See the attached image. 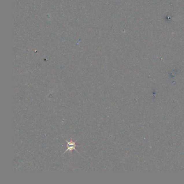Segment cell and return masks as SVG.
Listing matches in <instances>:
<instances>
[{"label": "cell", "mask_w": 184, "mask_h": 184, "mask_svg": "<svg viewBox=\"0 0 184 184\" xmlns=\"http://www.w3.org/2000/svg\"><path fill=\"white\" fill-rule=\"evenodd\" d=\"M66 143H67V149L66 150V151L64 152V154H65V153H66V152L69 151V152L73 151V150H75L76 151L78 152L79 154V153L77 151V150H76V142H77V140H76L75 142L74 141H68V140H66Z\"/></svg>", "instance_id": "cell-1"}]
</instances>
